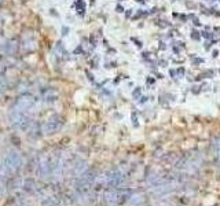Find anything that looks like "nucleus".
<instances>
[{"instance_id": "15", "label": "nucleus", "mask_w": 220, "mask_h": 206, "mask_svg": "<svg viewBox=\"0 0 220 206\" xmlns=\"http://www.w3.org/2000/svg\"><path fill=\"white\" fill-rule=\"evenodd\" d=\"M6 69H7V62H6V59L3 58V55H0V76L4 74Z\"/></svg>"}, {"instance_id": "16", "label": "nucleus", "mask_w": 220, "mask_h": 206, "mask_svg": "<svg viewBox=\"0 0 220 206\" xmlns=\"http://www.w3.org/2000/svg\"><path fill=\"white\" fill-rule=\"evenodd\" d=\"M200 33H198V32L197 30H193L191 32V39H193V40H200Z\"/></svg>"}, {"instance_id": "26", "label": "nucleus", "mask_w": 220, "mask_h": 206, "mask_svg": "<svg viewBox=\"0 0 220 206\" xmlns=\"http://www.w3.org/2000/svg\"><path fill=\"white\" fill-rule=\"evenodd\" d=\"M204 47H205V50H209V48H210V44H207V45H204Z\"/></svg>"}, {"instance_id": "14", "label": "nucleus", "mask_w": 220, "mask_h": 206, "mask_svg": "<svg viewBox=\"0 0 220 206\" xmlns=\"http://www.w3.org/2000/svg\"><path fill=\"white\" fill-rule=\"evenodd\" d=\"M76 7H77V13L78 15H84V11H85V4L83 0H77L76 1Z\"/></svg>"}, {"instance_id": "2", "label": "nucleus", "mask_w": 220, "mask_h": 206, "mask_svg": "<svg viewBox=\"0 0 220 206\" xmlns=\"http://www.w3.org/2000/svg\"><path fill=\"white\" fill-rule=\"evenodd\" d=\"M8 118H10V122L18 129H25L29 128V125L32 122L31 114L26 112H21V110H17V109H11L10 113H8Z\"/></svg>"}, {"instance_id": "22", "label": "nucleus", "mask_w": 220, "mask_h": 206, "mask_svg": "<svg viewBox=\"0 0 220 206\" xmlns=\"http://www.w3.org/2000/svg\"><path fill=\"white\" fill-rule=\"evenodd\" d=\"M116 10H117V13H122V7L121 6H117V8H116Z\"/></svg>"}, {"instance_id": "9", "label": "nucleus", "mask_w": 220, "mask_h": 206, "mask_svg": "<svg viewBox=\"0 0 220 206\" xmlns=\"http://www.w3.org/2000/svg\"><path fill=\"white\" fill-rule=\"evenodd\" d=\"M43 99L44 102H55L58 99V91L54 87H48L47 89H43Z\"/></svg>"}, {"instance_id": "3", "label": "nucleus", "mask_w": 220, "mask_h": 206, "mask_svg": "<svg viewBox=\"0 0 220 206\" xmlns=\"http://www.w3.org/2000/svg\"><path fill=\"white\" fill-rule=\"evenodd\" d=\"M105 177V184L107 187H120L122 183L125 181V173L122 172L120 168H114V169H110L107 172L103 175Z\"/></svg>"}, {"instance_id": "7", "label": "nucleus", "mask_w": 220, "mask_h": 206, "mask_svg": "<svg viewBox=\"0 0 220 206\" xmlns=\"http://www.w3.org/2000/svg\"><path fill=\"white\" fill-rule=\"evenodd\" d=\"M37 172L41 177H48L51 176V165L48 157H41L37 162Z\"/></svg>"}, {"instance_id": "4", "label": "nucleus", "mask_w": 220, "mask_h": 206, "mask_svg": "<svg viewBox=\"0 0 220 206\" xmlns=\"http://www.w3.org/2000/svg\"><path fill=\"white\" fill-rule=\"evenodd\" d=\"M62 125H63V120H62L61 115H58V114L51 115L50 118L44 121L41 132H43L44 135H54V133H57L62 128Z\"/></svg>"}, {"instance_id": "11", "label": "nucleus", "mask_w": 220, "mask_h": 206, "mask_svg": "<svg viewBox=\"0 0 220 206\" xmlns=\"http://www.w3.org/2000/svg\"><path fill=\"white\" fill-rule=\"evenodd\" d=\"M1 51L4 54H14L17 51V43L14 40H8L4 43V45L1 47Z\"/></svg>"}, {"instance_id": "10", "label": "nucleus", "mask_w": 220, "mask_h": 206, "mask_svg": "<svg viewBox=\"0 0 220 206\" xmlns=\"http://www.w3.org/2000/svg\"><path fill=\"white\" fill-rule=\"evenodd\" d=\"M145 201L146 199L142 194H132V195L129 196L128 203H129V206H142L143 203H145Z\"/></svg>"}, {"instance_id": "8", "label": "nucleus", "mask_w": 220, "mask_h": 206, "mask_svg": "<svg viewBox=\"0 0 220 206\" xmlns=\"http://www.w3.org/2000/svg\"><path fill=\"white\" fill-rule=\"evenodd\" d=\"M22 50L26 51V52H31L36 48V41H34V37L32 33H24V39H22Z\"/></svg>"}, {"instance_id": "1", "label": "nucleus", "mask_w": 220, "mask_h": 206, "mask_svg": "<svg viewBox=\"0 0 220 206\" xmlns=\"http://www.w3.org/2000/svg\"><path fill=\"white\" fill-rule=\"evenodd\" d=\"M3 165L6 168V172L7 175L8 173H15L18 172L21 168H22V164H24V159L21 157V154L15 150H10V151H7L3 157Z\"/></svg>"}, {"instance_id": "24", "label": "nucleus", "mask_w": 220, "mask_h": 206, "mask_svg": "<svg viewBox=\"0 0 220 206\" xmlns=\"http://www.w3.org/2000/svg\"><path fill=\"white\" fill-rule=\"evenodd\" d=\"M194 24H195L197 26H200V21H198V19H197V18H195V19H194Z\"/></svg>"}, {"instance_id": "12", "label": "nucleus", "mask_w": 220, "mask_h": 206, "mask_svg": "<svg viewBox=\"0 0 220 206\" xmlns=\"http://www.w3.org/2000/svg\"><path fill=\"white\" fill-rule=\"evenodd\" d=\"M212 149L215 151V155L220 161V138H213L212 139Z\"/></svg>"}, {"instance_id": "17", "label": "nucleus", "mask_w": 220, "mask_h": 206, "mask_svg": "<svg viewBox=\"0 0 220 206\" xmlns=\"http://www.w3.org/2000/svg\"><path fill=\"white\" fill-rule=\"evenodd\" d=\"M132 95H133V98H135V99L138 98V96H140V88H136V89L133 91V94H132Z\"/></svg>"}, {"instance_id": "20", "label": "nucleus", "mask_w": 220, "mask_h": 206, "mask_svg": "<svg viewBox=\"0 0 220 206\" xmlns=\"http://www.w3.org/2000/svg\"><path fill=\"white\" fill-rule=\"evenodd\" d=\"M62 32H63V33H62V34H63V36H65V34H68L69 29H68V28H66V26H63V28H62Z\"/></svg>"}, {"instance_id": "13", "label": "nucleus", "mask_w": 220, "mask_h": 206, "mask_svg": "<svg viewBox=\"0 0 220 206\" xmlns=\"http://www.w3.org/2000/svg\"><path fill=\"white\" fill-rule=\"evenodd\" d=\"M7 88H8V83H7V78L4 77V74L0 76V94H3L6 91Z\"/></svg>"}, {"instance_id": "23", "label": "nucleus", "mask_w": 220, "mask_h": 206, "mask_svg": "<svg viewBox=\"0 0 220 206\" xmlns=\"http://www.w3.org/2000/svg\"><path fill=\"white\" fill-rule=\"evenodd\" d=\"M169 74L172 76V77H175V76H176V71H175V70H171V71H169Z\"/></svg>"}, {"instance_id": "6", "label": "nucleus", "mask_w": 220, "mask_h": 206, "mask_svg": "<svg viewBox=\"0 0 220 206\" xmlns=\"http://www.w3.org/2000/svg\"><path fill=\"white\" fill-rule=\"evenodd\" d=\"M85 170H88V166H87V162H85L84 159H76V161H73V162L70 164V172L75 177L81 176Z\"/></svg>"}, {"instance_id": "25", "label": "nucleus", "mask_w": 220, "mask_h": 206, "mask_svg": "<svg viewBox=\"0 0 220 206\" xmlns=\"http://www.w3.org/2000/svg\"><path fill=\"white\" fill-rule=\"evenodd\" d=\"M153 83H154V80H153V78H149V80H147V84H153Z\"/></svg>"}, {"instance_id": "5", "label": "nucleus", "mask_w": 220, "mask_h": 206, "mask_svg": "<svg viewBox=\"0 0 220 206\" xmlns=\"http://www.w3.org/2000/svg\"><path fill=\"white\" fill-rule=\"evenodd\" d=\"M34 103H36V98H34L33 95L24 94V95H21L19 98L15 100V103H14L13 107L17 109V110H21V112L29 113L31 112V109L34 106Z\"/></svg>"}, {"instance_id": "18", "label": "nucleus", "mask_w": 220, "mask_h": 206, "mask_svg": "<svg viewBox=\"0 0 220 206\" xmlns=\"http://www.w3.org/2000/svg\"><path fill=\"white\" fill-rule=\"evenodd\" d=\"M202 36H204V37H205V39H212V34H210L209 32H204V33H202Z\"/></svg>"}, {"instance_id": "21", "label": "nucleus", "mask_w": 220, "mask_h": 206, "mask_svg": "<svg viewBox=\"0 0 220 206\" xmlns=\"http://www.w3.org/2000/svg\"><path fill=\"white\" fill-rule=\"evenodd\" d=\"M186 6H187V7H190V8H195V7H197L195 4H193V3H189V1H187V3H186Z\"/></svg>"}, {"instance_id": "19", "label": "nucleus", "mask_w": 220, "mask_h": 206, "mask_svg": "<svg viewBox=\"0 0 220 206\" xmlns=\"http://www.w3.org/2000/svg\"><path fill=\"white\" fill-rule=\"evenodd\" d=\"M177 74H179V76H182V74H184V69H183V68H180V69H177Z\"/></svg>"}]
</instances>
